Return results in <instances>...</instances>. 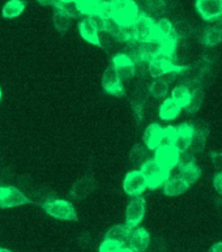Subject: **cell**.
I'll return each mask as SVG.
<instances>
[{"label": "cell", "mask_w": 222, "mask_h": 252, "mask_svg": "<svg viewBox=\"0 0 222 252\" xmlns=\"http://www.w3.org/2000/svg\"><path fill=\"white\" fill-rule=\"evenodd\" d=\"M140 170L147 177V179H151L152 177H155L156 174H159L163 169L159 165V162L156 161L155 158H152V159H147V161L144 162Z\"/></svg>", "instance_id": "1f68e13d"}, {"label": "cell", "mask_w": 222, "mask_h": 252, "mask_svg": "<svg viewBox=\"0 0 222 252\" xmlns=\"http://www.w3.org/2000/svg\"><path fill=\"white\" fill-rule=\"evenodd\" d=\"M155 159L159 162V165L166 171H171V170L178 166L179 162V152L175 148H167V147H159L156 149Z\"/></svg>", "instance_id": "30bf717a"}, {"label": "cell", "mask_w": 222, "mask_h": 252, "mask_svg": "<svg viewBox=\"0 0 222 252\" xmlns=\"http://www.w3.org/2000/svg\"><path fill=\"white\" fill-rule=\"evenodd\" d=\"M170 179V171L166 170H161L159 174H156L155 177H152L151 179H148V189H156L163 186L166 182Z\"/></svg>", "instance_id": "836d02e7"}, {"label": "cell", "mask_w": 222, "mask_h": 252, "mask_svg": "<svg viewBox=\"0 0 222 252\" xmlns=\"http://www.w3.org/2000/svg\"><path fill=\"white\" fill-rule=\"evenodd\" d=\"M113 65L117 69L118 75H119V77L123 81H129V80H132L135 77L136 72H137L136 63L125 53L117 54L113 58Z\"/></svg>", "instance_id": "9c48e42d"}, {"label": "cell", "mask_w": 222, "mask_h": 252, "mask_svg": "<svg viewBox=\"0 0 222 252\" xmlns=\"http://www.w3.org/2000/svg\"><path fill=\"white\" fill-rule=\"evenodd\" d=\"M1 252H11V251H9V250H3V249H1Z\"/></svg>", "instance_id": "f907efd6"}, {"label": "cell", "mask_w": 222, "mask_h": 252, "mask_svg": "<svg viewBox=\"0 0 222 252\" xmlns=\"http://www.w3.org/2000/svg\"><path fill=\"white\" fill-rule=\"evenodd\" d=\"M171 98L174 99V102H177L178 105L181 106L182 109L183 107H187V105L190 103V99H191V92L185 84L183 85H178L173 89L171 92Z\"/></svg>", "instance_id": "4316f807"}, {"label": "cell", "mask_w": 222, "mask_h": 252, "mask_svg": "<svg viewBox=\"0 0 222 252\" xmlns=\"http://www.w3.org/2000/svg\"><path fill=\"white\" fill-rule=\"evenodd\" d=\"M145 13H151V16H161L166 12V3L163 0H145Z\"/></svg>", "instance_id": "f1b7e54d"}, {"label": "cell", "mask_w": 222, "mask_h": 252, "mask_svg": "<svg viewBox=\"0 0 222 252\" xmlns=\"http://www.w3.org/2000/svg\"><path fill=\"white\" fill-rule=\"evenodd\" d=\"M24 9H25V3L23 0H9L3 7L1 15L4 19H16L23 13Z\"/></svg>", "instance_id": "d4e9b609"}, {"label": "cell", "mask_w": 222, "mask_h": 252, "mask_svg": "<svg viewBox=\"0 0 222 252\" xmlns=\"http://www.w3.org/2000/svg\"><path fill=\"white\" fill-rule=\"evenodd\" d=\"M162 139H163V128L159 123H152L145 128L144 132V144L148 148V151H156L161 147Z\"/></svg>", "instance_id": "4fadbf2b"}, {"label": "cell", "mask_w": 222, "mask_h": 252, "mask_svg": "<svg viewBox=\"0 0 222 252\" xmlns=\"http://www.w3.org/2000/svg\"><path fill=\"white\" fill-rule=\"evenodd\" d=\"M213 186H215L216 191L219 192V195L222 196V171L217 173L213 178Z\"/></svg>", "instance_id": "b9f144b4"}, {"label": "cell", "mask_w": 222, "mask_h": 252, "mask_svg": "<svg viewBox=\"0 0 222 252\" xmlns=\"http://www.w3.org/2000/svg\"><path fill=\"white\" fill-rule=\"evenodd\" d=\"M101 1L103 4H113L114 1H115V0H101Z\"/></svg>", "instance_id": "c3c4849f"}, {"label": "cell", "mask_w": 222, "mask_h": 252, "mask_svg": "<svg viewBox=\"0 0 222 252\" xmlns=\"http://www.w3.org/2000/svg\"><path fill=\"white\" fill-rule=\"evenodd\" d=\"M204 101V91L203 89H199V91L191 93V99H190V103L186 107V111L189 114H195L197 113L203 105Z\"/></svg>", "instance_id": "f546056e"}, {"label": "cell", "mask_w": 222, "mask_h": 252, "mask_svg": "<svg viewBox=\"0 0 222 252\" xmlns=\"http://www.w3.org/2000/svg\"><path fill=\"white\" fill-rule=\"evenodd\" d=\"M140 50L141 55L145 62H151L152 59L162 55V41L161 38L157 37L155 39L147 42H140Z\"/></svg>", "instance_id": "2e32d148"}, {"label": "cell", "mask_w": 222, "mask_h": 252, "mask_svg": "<svg viewBox=\"0 0 222 252\" xmlns=\"http://www.w3.org/2000/svg\"><path fill=\"white\" fill-rule=\"evenodd\" d=\"M122 81L123 80L119 77L117 69L114 68L113 64L106 68L105 72H103V76H102V87H103V91L107 94L115 95V97H123L126 93V89Z\"/></svg>", "instance_id": "5b68a950"}, {"label": "cell", "mask_w": 222, "mask_h": 252, "mask_svg": "<svg viewBox=\"0 0 222 252\" xmlns=\"http://www.w3.org/2000/svg\"><path fill=\"white\" fill-rule=\"evenodd\" d=\"M159 37H175L174 35V24L169 19H159L157 21Z\"/></svg>", "instance_id": "d590c367"}, {"label": "cell", "mask_w": 222, "mask_h": 252, "mask_svg": "<svg viewBox=\"0 0 222 252\" xmlns=\"http://www.w3.org/2000/svg\"><path fill=\"white\" fill-rule=\"evenodd\" d=\"M77 8L81 12V15L92 17L95 15H101L103 3L101 0H76Z\"/></svg>", "instance_id": "603a6c76"}, {"label": "cell", "mask_w": 222, "mask_h": 252, "mask_svg": "<svg viewBox=\"0 0 222 252\" xmlns=\"http://www.w3.org/2000/svg\"><path fill=\"white\" fill-rule=\"evenodd\" d=\"M111 19L121 24L122 27H132L141 13L139 4L135 0H115L111 4Z\"/></svg>", "instance_id": "6da1fadb"}, {"label": "cell", "mask_w": 222, "mask_h": 252, "mask_svg": "<svg viewBox=\"0 0 222 252\" xmlns=\"http://www.w3.org/2000/svg\"><path fill=\"white\" fill-rule=\"evenodd\" d=\"M58 3L65 4V3H72V1H76V0H57Z\"/></svg>", "instance_id": "bcb514c9"}, {"label": "cell", "mask_w": 222, "mask_h": 252, "mask_svg": "<svg viewBox=\"0 0 222 252\" xmlns=\"http://www.w3.org/2000/svg\"><path fill=\"white\" fill-rule=\"evenodd\" d=\"M192 163H195V155L190 149L185 152H179V162H178L179 169L185 167V166L192 165Z\"/></svg>", "instance_id": "74e56055"}, {"label": "cell", "mask_w": 222, "mask_h": 252, "mask_svg": "<svg viewBox=\"0 0 222 252\" xmlns=\"http://www.w3.org/2000/svg\"><path fill=\"white\" fill-rule=\"evenodd\" d=\"M189 189L190 186L181 177L170 178L169 181L163 185V193L166 196L174 197V196H179L182 193H185Z\"/></svg>", "instance_id": "44dd1931"}, {"label": "cell", "mask_w": 222, "mask_h": 252, "mask_svg": "<svg viewBox=\"0 0 222 252\" xmlns=\"http://www.w3.org/2000/svg\"><path fill=\"white\" fill-rule=\"evenodd\" d=\"M122 249H123V245L121 243L105 239L99 246V252H121Z\"/></svg>", "instance_id": "8d00e7d4"}, {"label": "cell", "mask_w": 222, "mask_h": 252, "mask_svg": "<svg viewBox=\"0 0 222 252\" xmlns=\"http://www.w3.org/2000/svg\"><path fill=\"white\" fill-rule=\"evenodd\" d=\"M43 209L50 217L62 221H76L77 220V212L72 203L62 199H50L43 203Z\"/></svg>", "instance_id": "7a4b0ae2"}, {"label": "cell", "mask_w": 222, "mask_h": 252, "mask_svg": "<svg viewBox=\"0 0 222 252\" xmlns=\"http://www.w3.org/2000/svg\"><path fill=\"white\" fill-rule=\"evenodd\" d=\"M53 24L59 33H65L68 31V28H69V24H71V17L62 9L59 3L54 5Z\"/></svg>", "instance_id": "7402d4cb"}, {"label": "cell", "mask_w": 222, "mask_h": 252, "mask_svg": "<svg viewBox=\"0 0 222 252\" xmlns=\"http://www.w3.org/2000/svg\"><path fill=\"white\" fill-rule=\"evenodd\" d=\"M170 89V84H167L165 80L162 79H155L153 83L149 85V94L153 95L155 98L159 99L167 95Z\"/></svg>", "instance_id": "83f0119b"}, {"label": "cell", "mask_w": 222, "mask_h": 252, "mask_svg": "<svg viewBox=\"0 0 222 252\" xmlns=\"http://www.w3.org/2000/svg\"><path fill=\"white\" fill-rule=\"evenodd\" d=\"M80 35L85 39L87 42L92 43V45L101 47L102 42L101 37H99V32L97 28L95 27V24L92 23L91 19H84L79 25Z\"/></svg>", "instance_id": "9a60e30c"}, {"label": "cell", "mask_w": 222, "mask_h": 252, "mask_svg": "<svg viewBox=\"0 0 222 252\" xmlns=\"http://www.w3.org/2000/svg\"><path fill=\"white\" fill-rule=\"evenodd\" d=\"M1 95H3V92H1V88H0V101H1Z\"/></svg>", "instance_id": "681fc988"}, {"label": "cell", "mask_w": 222, "mask_h": 252, "mask_svg": "<svg viewBox=\"0 0 222 252\" xmlns=\"http://www.w3.org/2000/svg\"><path fill=\"white\" fill-rule=\"evenodd\" d=\"M132 229L127 225H115L113 227H110L105 234V239H110V241L118 242L121 245H126L128 243L129 235H131Z\"/></svg>", "instance_id": "d6986e66"}, {"label": "cell", "mask_w": 222, "mask_h": 252, "mask_svg": "<svg viewBox=\"0 0 222 252\" xmlns=\"http://www.w3.org/2000/svg\"><path fill=\"white\" fill-rule=\"evenodd\" d=\"M209 252H222V242H217L215 245L212 246Z\"/></svg>", "instance_id": "ee69618b"}, {"label": "cell", "mask_w": 222, "mask_h": 252, "mask_svg": "<svg viewBox=\"0 0 222 252\" xmlns=\"http://www.w3.org/2000/svg\"><path fill=\"white\" fill-rule=\"evenodd\" d=\"M38 3L42 4V5H55L58 3L57 0H38Z\"/></svg>", "instance_id": "f6af8a7d"}, {"label": "cell", "mask_w": 222, "mask_h": 252, "mask_svg": "<svg viewBox=\"0 0 222 252\" xmlns=\"http://www.w3.org/2000/svg\"><path fill=\"white\" fill-rule=\"evenodd\" d=\"M196 11L205 21H219L222 17V0H196Z\"/></svg>", "instance_id": "ba28073f"}, {"label": "cell", "mask_w": 222, "mask_h": 252, "mask_svg": "<svg viewBox=\"0 0 222 252\" xmlns=\"http://www.w3.org/2000/svg\"><path fill=\"white\" fill-rule=\"evenodd\" d=\"M32 203L23 191L13 186H1L0 187V208H16Z\"/></svg>", "instance_id": "277c9868"}, {"label": "cell", "mask_w": 222, "mask_h": 252, "mask_svg": "<svg viewBox=\"0 0 222 252\" xmlns=\"http://www.w3.org/2000/svg\"><path fill=\"white\" fill-rule=\"evenodd\" d=\"M147 209V201L143 196H136L129 201L126 209V225L135 229L141 223Z\"/></svg>", "instance_id": "8992f818"}, {"label": "cell", "mask_w": 222, "mask_h": 252, "mask_svg": "<svg viewBox=\"0 0 222 252\" xmlns=\"http://www.w3.org/2000/svg\"><path fill=\"white\" fill-rule=\"evenodd\" d=\"M123 189L128 196H141V193L148 189L147 177L141 173V170L129 171L123 182Z\"/></svg>", "instance_id": "52a82bcc"}, {"label": "cell", "mask_w": 222, "mask_h": 252, "mask_svg": "<svg viewBox=\"0 0 222 252\" xmlns=\"http://www.w3.org/2000/svg\"><path fill=\"white\" fill-rule=\"evenodd\" d=\"M177 136L178 129L173 126H167V127L163 128V139H162L161 147L173 148L175 145V141H177Z\"/></svg>", "instance_id": "e575fe53"}, {"label": "cell", "mask_w": 222, "mask_h": 252, "mask_svg": "<svg viewBox=\"0 0 222 252\" xmlns=\"http://www.w3.org/2000/svg\"><path fill=\"white\" fill-rule=\"evenodd\" d=\"M182 111V107L178 105L177 102H174L173 98H166L165 101L162 102L159 109V117L162 121H174L179 117Z\"/></svg>", "instance_id": "ac0fdd59"}, {"label": "cell", "mask_w": 222, "mask_h": 252, "mask_svg": "<svg viewBox=\"0 0 222 252\" xmlns=\"http://www.w3.org/2000/svg\"><path fill=\"white\" fill-rule=\"evenodd\" d=\"M132 28H133L136 41L147 42L159 37L157 23L151 15H147L145 12L140 13L139 19L136 20V23L132 25Z\"/></svg>", "instance_id": "3957f363"}, {"label": "cell", "mask_w": 222, "mask_h": 252, "mask_svg": "<svg viewBox=\"0 0 222 252\" xmlns=\"http://www.w3.org/2000/svg\"><path fill=\"white\" fill-rule=\"evenodd\" d=\"M0 252H1V249H0Z\"/></svg>", "instance_id": "816d5d0a"}, {"label": "cell", "mask_w": 222, "mask_h": 252, "mask_svg": "<svg viewBox=\"0 0 222 252\" xmlns=\"http://www.w3.org/2000/svg\"><path fill=\"white\" fill-rule=\"evenodd\" d=\"M209 157L216 169L222 171V152H211Z\"/></svg>", "instance_id": "60d3db41"}, {"label": "cell", "mask_w": 222, "mask_h": 252, "mask_svg": "<svg viewBox=\"0 0 222 252\" xmlns=\"http://www.w3.org/2000/svg\"><path fill=\"white\" fill-rule=\"evenodd\" d=\"M178 175H179L187 185L192 186L195 185L196 182H197V179L200 178V175H201V170H200V167L196 165V163H192V165L181 167Z\"/></svg>", "instance_id": "484cf974"}, {"label": "cell", "mask_w": 222, "mask_h": 252, "mask_svg": "<svg viewBox=\"0 0 222 252\" xmlns=\"http://www.w3.org/2000/svg\"><path fill=\"white\" fill-rule=\"evenodd\" d=\"M148 93H149V89L147 91V89L137 88L131 95V106L139 121L143 119V110L145 103L148 102Z\"/></svg>", "instance_id": "ffe728a7"}, {"label": "cell", "mask_w": 222, "mask_h": 252, "mask_svg": "<svg viewBox=\"0 0 222 252\" xmlns=\"http://www.w3.org/2000/svg\"><path fill=\"white\" fill-rule=\"evenodd\" d=\"M91 19V21L95 24V27L97 28L98 32H106V24H107V19H105L102 15H95L92 17H88Z\"/></svg>", "instance_id": "ab89813d"}, {"label": "cell", "mask_w": 222, "mask_h": 252, "mask_svg": "<svg viewBox=\"0 0 222 252\" xmlns=\"http://www.w3.org/2000/svg\"><path fill=\"white\" fill-rule=\"evenodd\" d=\"M208 136H209V128H208V126L200 125L195 127V135L192 137L191 145H190V151L193 155H199V153L204 151Z\"/></svg>", "instance_id": "e0dca14e"}, {"label": "cell", "mask_w": 222, "mask_h": 252, "mask_svg": "<svg viewBox=\"0 0 222 252\" xmlns=\"http://www.w3.org/2000/svg\"><path fill=\"white\" fill-rule=\"evenodd\" d=\"M121 252H135L132 249H129V247H123V249L121 250Z\"/></svg>", "instance_id": "7dc6e473"}, {"label": "cell", "mask_w": 222, "mask_h": 252, "mask_svg": "<svg viewBox=\"0 0 222 252\" xmlns=\"http://www.w3.org/2000/svg\"><path fill=\"white\" fill-rule=\"evenodd\" d=\"M192 33V28L187 21L185 20H181L178 21L175 25H174V35L177 38L178 41L181 39H186L187 37H190Z\"/></svg>", "instance_id": "d6a6232c"}, {"label": "cell", "mask_w": 222, "mask_h": 252, "mask_svg": "<svg viewBox=\"0 0 222 252\" xmlns=\"http://www.w3.org/2000/svg\"><path fill=\"white\" fill-rule=\"evenodd\" d=\"M151 245V235L147 229L144 227H135L132 229L129 239H128V247L135 252H145Z\"/></svg>", "instance_id": "8fae6325"}, {"label": "cell", "mask_w": 222, "mask_h": 252, "mask_svg": "<svg viewBox=\"0 0 222 252\" xmlns=\"http://www.w3.org/2000/svg\"><path fill=\"white\" fill-rule=\"evenodd\" d=\"M177 129L178 136L174 148H175L178 152L189 151L190 145H191L192 137L195 135V126L191 125V123H182Z\"/></svg>", "instance_id": "5bb4252c"}, {"label": "cell", "mask_w": 222, "mask_h": 252, "mask_svg": "<svg viewBox=\"0 0 222 252\" xmlns=\"http://www.w3.org/2000/svg\"><path fill=\"white\" fill-rule=\"evenodd\" d=\"M129 161L132 163L143 165L147 161V149L143 147V144H136L129 152Z\"/></svg>", "instance_id": "4dcf8cb0"}, {"label": "cell", "mask_w": 222, "mask_h": 252, "mask_svg": "<svg viewBox=\"0 0 222 252\" xmlns=\"http://www.w3.org/2000/svg\"><path fill=\"white\" fill-rule=\"evenodd\" d=\"M201 42H203L204 46L207 47H213V46H217L219 43L222 42V29L217 25L215 27H208L205 28V31L203 33V37H201Z\"/></svg>", "instance_id": "cb8c5ba5"}, {"label": "cell", "mask_w": 222, "mask_h": 252, "mask_svg": "<svg viewBox=\"0 0 222 252\" xmlns=\"http://www.w3.org/2000/svg\"><path fill=\"white\" fill-rule=\"evenodd\" d=\"M175 77H177V73H175V72H169V73H166V75H163L162 77H159V79L165 80L167 84H171L174 80H175Z\"/></svg>", "instance_id": "7bdbcfd3"}, {"label": "cell", "mask_w": 222, "mask_h": 252, "mask_svg": "<svg viewBox=\"0 0 222 252\" xmlns=\"http://www.w3.org/2000/svg\"><path fill=\"white\" fill-rule=\"evenodd\" d=\"M95 189V179L93 177H83L75 182L69 196L75 200H84Z\"/></svg>", "instance_id": "7c38bea8"}, {"label": "cell", "mask_w": 222, "mask_h": 252, "mask_svg": "<svg viewBox=\"0 0 222 252\" xmlns=\"http://www.w3.org/2000/svg\"><path fill=\"white\" fill-rule=\"evenodd\" d=\"M59 5H61V8L63 9L65 13H67L71 19H76V17H79V16H81V12L79 11V8H77V4H76V1H72V3H65V4H61L59 3Z\"/></svg>", "instance_id": "f35d334b"}]
</instances>
